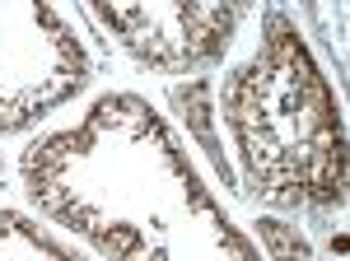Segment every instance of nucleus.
Wrapping results in <instances>:
<instances>
[{
  "instance_id": "7ed1b4c3",
  "label": "nucleus",
  "mask_w": 350,
  "mask_h": 261,
  "mask_svg": "<svg viewBox=\"0 0 350 261\" xmlns=\"http://www.w3.org/2000/svg\"><path fill=\"white\" fill-rule=\"evenodd\" d=\"M94 56L56 5H0V135H24L80 98Z\"/></svg>"
},
{
  "instance_id": "f03ea898",
  "label": "nucleus",
  "mask_w": 350,
  "mask_h": 261,
  "mask_svg": "<svg viewBox=\"0 0 350 261\" xmlns=\"http://www.w3.org/2000/svg\"><path fill=\"white\" fill-rule=\"evenodd\" d=\"M219 122L257 206L327 210L346 201V117L290 10L271 5L262 14L252 56L219 84Z\"/></svg>"
},
{
  "instance_id": "423d86ee",
  "label": "nucleus",
  "mask_w": 350,
  "mask_h": 261,
  "mask_svg": "<svg viewBox=\"0 0 350 261\" xmlns=\"http://www.w3.org/2000/svg\"><path fill=\"white\" fill-rule=\"evenodd\" d=\"M304 19L313 28V38L323 42V52L332 56L336 79L346 84V5H341V0H336V5H308Z\"/></svg>"
},
{
  "instance_id": "39448f33",
  "label": "nucleus",
  "mask_w": 350,
  "mask_h": 261,
  "mask_svg": "<svg viewBox=\"0 0 350 261\" xmlns=\"http://www.w3.org/2000/svg\"><path fill=\"white\" fill-rule=\"evenodd\" d=\"M0 261H89L70 252L56 234H47L24 210L0 206Z\"/></svg>"
},
{
  "instance_id": "0eeeda50",
  "label": "nucleus",
  "mask_w": 350,
  "mask_h": 261,
  "mask_svg": "<svg viewBox=\"0 0 350 261\" xmlns=\"http://www.w3.org/2000/svg\"><path fill=\"white\" fill-rule=\"evenodd\" d=\"M262 243L271 247V261H308V247L299 243V234H285L280 219H262Z\"/></svg>"
},
{
  "instance_id": "20e7f679",
  "label": "nucleus",
  "mask_w": 350,
  "mask_h": 261,
  "mask_svg": "<svg viewBox=\"0 0 350 261\" xmlns=\"http://www.w3.org/2000/svg\"><path fill=\"white\" fill-rule=\"evenodd\" d=\"M89 14L103 24L108 38L145 70L163 75H191L219 66L234 33L243 24V5L196 0V5H117V0H89Z\"/></svg>"
},
{
  "instance_id": "f257e3e1",
  "label": "nucleus",
  "mask_w": 350,
  "mask_h": 261,
  "mask_svg": "<svg viewBox=\"0 0 350 261\" xmlns=\"http://www.w3.org/2000/svg\"><path fill=\"white\" fill-rule=\"evenodd\" d=\"M19 178L33 206L103 261H267L201 182L159 107L131 89L38 135L19 154Z\"/></svg>"
}]
</instances>
